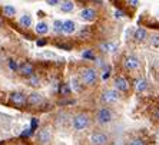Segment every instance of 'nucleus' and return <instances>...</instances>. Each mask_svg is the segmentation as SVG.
<instances>
[{"label": "nucleus", "mask_w": 159, "mask_h": 145, "mask_svg": "<svg viewBox=\"0 0 159 145\" xmlns=\"http://www.w3.org/2000/svg\"><path fill=\"white\" fill-rule=\"evenodd\" d=\"M123 66H125L126 71L133 72V71H136V69H139V66H141V60L138 59L136 56L128 55V56L123 58Z\"/></svg>", "instance_id": "0eeeda50"}, {"label": "nucleus", "mask_w": 159, "mask_h": 145, "mask_svg": "<svg viewBox=\"0 0 159 145\" xmlns=\"http://www.w3.org/2000/svg\"><path fill=\"white\" fill-rule=\"evenodd\" d=\"M46 4H49V6H57V4H60V0H46Z\"/></svg>", "instance_id": "c756f323"}, {"label": "nucleus", "mask_w": 159, "mask_h": 145, "mask_svg": "<svg viewBox=\"0 0 159 145\" xmlns=\"http://www.w3.org/2000/svg\"><path fill=\"white\" fill-rule=\"evenodd\" d=\"M115 15H116V17H122L123 13H122V12H115Z\"/></svg>", "instance_id": "2f4dec72"}, {"label": "nucleus", "mask_w": 159, "mask_h": 145, "mask_svg": "<svg viewBox=\"0 0 159 145\" xmlns=\"http://www.w3.org/2000/svg\"><path fill=\"white\" fill-rule=\"evenodd\" d=\"M89 141L92 145H109V137L102 131H93L92 134L89 135Z\"/></svg>", "instance_id": "423d86ee"}, {"label": "nucleus", "mask_w": 159, "mask_h": 145, "mask_svg": "<svg viewBox=\"0 0 159 145\" xmlns=\"http://www.w3.org/2000/svg\"><path fill=\"white\" fill-rule=\"evenodd\" d=\"M3 15L7 16V17H13V16H16V7L15 6H11V4H6V6H3Z\"/></svg>", "instance_id": "412c9836"}, {"label": "nucleus", "mask_w": 159, "mask_h": 145, "mask_svg": "<svg viewBox=\"0 0 159 145\" xmlns=\"http://www.w3.org/2000/svg\"><path fill=\"white\" fill-rule=\"evenodd\" d=\"M128 145H146V142H145L142 138H132V139L128 142Z\"/></svg>", "instance_id": "393cba45"}, {"label": "nucleus", "mask_w": 159, "mask_h": 145, "mask_svg": "<svg viewBox=\"0 0 159 145\" xmlns=\"http://www.w3.org/2000/svg\"><path fill=\"white\" fill-rule=\"evenodd\" d=\"M62 27H63V22L62 20H59V19H57V20H55V22H53V32H55V33H62Z\"/></svg>", "instance_id": "4be33fe9"}, {"label": "nucleus", "mask_w": 159, "mask_h": 145, "mask_svg": "<svg viewBox=\"0 0 159 145\" xmlns=\"http://www.w3.org/2000/svg\"><path fill=\"white\" fill-rule=\"evenodd\" d=\"M26 104L29 106H33V108H37L40 105L44 104V96L40 92H32L30 95H27L26 98Z\"/></svg>", "instance_id": "6e6552de"}, {"label": "nucleus", "mask_w": 159, "mask_h": 145, "mask_svg": "<svg viewBox=\"0 0 159 145\" xmlns=\"http://www.w3.org/2000/svg\"><path fill=\"white\" fill-rule=\"evenodd\" d=\"M151 46H153V48H159V35H155V36L151 37Z\"/></svg>", "instance_id": "bb28decb"}, {"label": "nucleus", "mask_w": 159, "mask_h": 145, "mask_svg": "<svg viewBox=\"0 0 159 145\" xmlns=\"http://www.w3.org/2000/svg\"><path fill=\"white\" fill-rule=\"evenodd\" d=\"M53 139V131L49 125H44L43 128L37 131L36 135V141L39 145H50Z\"/></svg>", "instance_id": "20e7f679"}, {"label": "nucleus", "mask_w": 159, "mask_h": 145, "mask_svg": "<svg viewBox=\"0 0 159 145\" xmlns=\"http://www.w3.org/2000/svg\"><path fill=\"white\" fill-rule=\"evenodd\" d=\"M26 95L20 91H15V92H11L9 95V101H10V104L16 105V106H23V105H26Z\"/></svg>", "instance_id": "1a4fd4ad"}, {"label": "nucleus", "mask_w": 159, "mask_h": 145, "mask_svg": "<svg viewBox=\"0 0 159 145\" xmlns=\"http://www.w3.org/2000/svg\"><path fill=\"white\" fill-rule=\"evenodd\" d=\"M70 92V86L69 85H63L62 86V93H69Z\"/></svg>", "instance_id": "7c9ffc66"}, {"label": "nucleus", "mask_w": 159, "mask_h": 145, "mask_svg": "<svg viewBox=\"0 0 159 145\" xmlns=\"http://www.w3.org/2000/svg\"><path fill=\"white\" fill-rule=\"evenodd\" d=\"M9 68H10L11 71H17V68H19V65L16 63V60H13V59H9Z\"/></svg>", "instance_id": "cd10ccee"}, {"label": "nucleus", "mask_w": 159, "mask_h": 145, "mask_svg": "<svg viewBox=\"0 0 159 145\" xmlns=\"http://www.w3.org/2000/svg\"><path fill=\"white\" fill-rule=\"evenodd\" d=\"M76 32V23L73 20H65L63 22V27H62V33L65 35H72Z\"/></svg>", "instance_id": "ddd939ff"}, {"label": "nucleus", "mask_w": 159, "mask_h": 145, "mask_svg": "<svg viewBox=\"0 0 159 145\" xmlns=\"http://www.w3.org/2000/svg\"><path fill=\"white\" fill-rule=\"evenodd\" d=\"M17 72L19 75H22L23 78H29V76H32L34 73V66L30 62H23V63L19 65Z\"/></svg>", "instance_id": "9d476101"}, {"label": "nucleus", "mask_w": 159, "mask_h": 145, "mask_svg": "<svg viewBox=\"0 0 159 145\" xmlns=\"http://www.w3.org/2000/svg\"><path fill=\"white\" fill-rule=\"evenodd\" d=\"M19 23H20V26H23V27H30L32 23H33V19H32V16H30L29 13H25V15L20 16Z\"/></svg>", "instance_id": "f3484780"}, {"label": "nucleus", "mask_w": 159, "mask_h": 145, "mask_svg": "<svg viewBox=\"0 0 159 145\" xmlns=\"http://www.w3.org/2000/svg\"><path fill=\"white\" fill-rule=\"evenodd\" d=\"M82 56H83V59H92V60L96 59V56H95V53H93L92 50H90V49L85 50V52L82 53Z\"/></svg>", "instance_id": "b1692460"}, {"label": "nucleus", "mask_w": 159, "mask_h": 145, "mask_svg": "<svg viewBox=\"0 0 159 145\" xmlns=\"http://www.w3.org/2000/svg\"><path fill=\"white\" fill-rule=\"evenodd\" d=\"M70 124H72L73 131H76V132H83V131L88 129L89 125H90V115L86 114V112H79V114L72 116Z\"/></svg>", "instance_id": "f257e3e1"}, {"label": "nucleus", "mask_w": 159, "mask_h": 145, "mask_svg": "<svg viewBox=\"0 0 159 145\" xmlns=\"http://www.w3.org/2000/svg\"><path fill=\"white\" fill-rule=\"evenodd\" d=\"M80 83H82V82H79V81H78V79H76V78H73V79H72V85H70V89L76 91V92H80V89H82Z\"/></svg>", "instance_id": "5701e85b"}, {"label": "nucleus", "mask_w": 159, "mask_h": 145, "mask_svg": "<svg viewBox=\"0 0 159 145\" xmlns=\"http://www.w3.org/2000/svg\"><path fill=\"white\" fill-rule=\"evenodd\" d=\"M111 71H112V68L109 66V65H106L103 69V73H102V79H107L109 76H111Z\"/></svg>", "instance_id": "a878e982"}, {"label": "nucleus", "mask_w": 159, "mask_h": 145, "mask_svg": "<svg viewBox=\"0 0 159 145\" xmlns=\"http://www.w3.org/2000/svg\"><path fill=\"white\" fill-rule=\"evenodd\" d=\"M98 69L96 68H85L83 71L80 72V82L82 85L88 86V88H92L98 83Z\"/></svg>", "instance_id": "f03ea898"}, {"label": "nucleus", "mask_w": 159, "mask_h": 145, "mask_svg": "<svg viewBox=\"0 0 159 145\" xmlns=\"http://www.w3.org/2000/svg\"><path fill=\"white\" fill-rule=\"evenodd\" d=\"M80 19L82 20H85V22H93L95 19H96V12L93 10L90 7H85L83 10L80 12Z\"/></svg>", "instance_id": "f8f14e48"}, {"label": "nucleus", "mask_w": 159, "mask_h": 145, "mask_svg": "<svg viewBox=\"0 0 159 145\" xmlns=\"http://www.w3.org/2000/svg\"><path fill=\"white\" fill-rule=\"evenodd\" d=\"M96 124L98 125H100V127H106V125H109V124H112V121H113V112H112L111 108H107V106H102V108L98 109L96 112Z\"/></svg>", "instance_id": "7ed1b4c3"}, {"label": "nucleus", "mask_w": 159, "mask_h": 145, "mask_svg": "<svg viewBox=\"0 0 159 145\" xmlns=\"http://www.w3.org/2000/svg\"><path fill=\"white\" fill-rule=\"evenodd\" d=\"M146 37H148V32H146V29H143V27H138V29L135 30L133 39H135L136 42H145L146 40Z\"/></svg>", "instance_id": "2eb2a0df"}, {"label": "nucleus", "mask_w": 159, "mask_h": 145, "mask_svg": "<svg viewBox=\"0 0 159 145\" xmlns=\"http://www.w3.org/2000/svg\"><path fill=\"white\" fill-rule=\"evenodd\" d=\"M155 118H156V119H158V121H159V108H158V109H156V111H155Z\"/></svg>", "instance_id": "473e14b6"}, {"label": "nucleus", "mask_w": 159, "mask_h": 145, "mask_svg": "<svg viewBox=\"0 0 159 145\" xmlns=\"http://www.w3.org/2000/svg\"><path fill=\"white\" fill-rule=\"evenodd\" d=\"M126 2H128V4H129L130 7H138V6H139V0H126Z\"/></svg>", "instance_id": "c85d7f7f"}, {"label": "nucleus", "mask_w": 159, "mask_h": 145, "mask_svg": "<svg viewBox=\"0 0 159 145\" xmlns=\"http://www.w3.org/2000/svg\"><path fill=\"white\" fill-rule=\"evenodd\" d=\"M119 99H120V95H119V92L116 89H106V91L102 92V95H100V101H102V104H105L106 106L107 105L116 104Z\"/></svg>", "instance_id": "39448f33"}, {"label": "nucleus", "mask_w": 159, "mask_h": 145, "mask_svg": "<svg viewBox=\"0 0 159 145\" xmlns=\"http://www.w3.org/2000/svg\"><path fill=\"white\" fill-rule=\"evenodd\" d=\"M60 10L63 12V13H72L75 9V3L72 2V0H63V2H60Z\"/></svg>", "instance_id": "dca6fc26"}, {"label": "nucleus", "mask_w": 159, "mask_h": 145, "mask_svg": "<svg viewBox=\"0 0 159 145\" xmlns=\"http://www.w3.org/2000/svg\"><path fill=\"white\" fill-rule=\"evenodd\" d=\"M100 50L105 53H115L118 50V45L112 43V42H103V43H100Z\"/></svg>", "instance_id": "4468645a"}, {"label": "nucleus", "mask_w": 159, "mask_h": 145, "mask_svg": "<svg viewBox=\"0 0 159 145\" xmlns=\"http://www.w3.org/2000/svg\"><path fill=\"white\" fill-rule=\"evenodd\" d=\"M3 26V20H2V19H0V27Z\"/></svg>", "instance_id": "72a5a7b5"}, {"label": "nucleus", "mask_w": 159, "mask_h": 145, "mask_svg": "<svg viewBox=\"0 0 159 145\" xmlns=\"http://www.w3.org/2000/svg\"><path fill=\"white\" fill-rule=\"evenodd\" d=\"M135 88H136L138 92H145V91L148 89V82H146V79L138 78L136 81H135Z\"/></svg>", "instance_id": "a211bd4d"}, {"label": "nucleus", "mask_w": 159, "mask_h": 145, "mask_svg": "<svg viewBox=\"0 0 159 145\" xmlns=\"http://www.w3.org/2000/svg\"><path fill=\"white\" fill-rule=\"evenodd\" d=\"M115 88L118 92H128L129 91V82L125 76H116L115 78Z\"/></svg>", "instance_id": "9b49d317"}, {"label": "nucleus", "mask_w": 159, "mask_h": 145, "mask_svg": "<svg viewBox=\"0 0 159 145\" xmlns=\"http://www.w3.org/2000/svg\"><path fill=\"white\" fill-rule=\"evenodd\" d=\"M27 85H29V86H33V88H39V86L42 85L40 76H37L36 73H33L32 76H29V78H27Z\"/></svg>", "instance_id": "aec40b11"}, {"label": "nucleus", "mask_w": 159, "mask_h": 145, "mask_svg": "<svg viewBox=\"0 0 159 145\" xmlns=\"http://www.w3.org/2000/svg\"><path fill=\"white\" fill-rule=\"evenodd\" d=\"M34 32H36L37 35H46L49 32V25L46 22H39L36 25V27H34Z\"/></svg>", "instance_id": "6ab92c4d"}]
</instances>
